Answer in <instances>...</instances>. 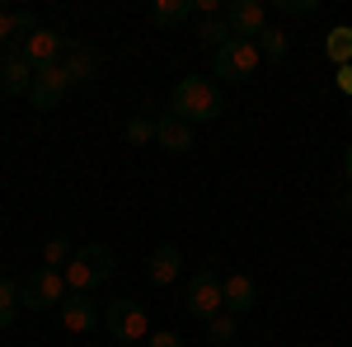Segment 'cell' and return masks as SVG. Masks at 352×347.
<instances>
[{
    "label": "cell",
    "mask_w": 352,
    "mask_h": 347,
    "mask_svg": "<svg viewBox=\"0 0 352 347\" xmlns=\"http://www.w3.org/2000/svg\"><path fill=\"white\" fill-rule=\"evenodd\" d=\"M230 347H240V343H230Z\"/></svg>",
    "instance_id": "obj_31"
},
{
    "label": "cell",
    "mask_w": 352,
    "mask_h": 347,
    "mask_svg": "<svg viewBox=\"0 0 352 347\" xmlns=\"http://www.w3.org/2000/svg\"><path fill=\"white\" fill-rule=\"evenodd\" d=\"M221 282L226 277H217L212 267H197L188 277V295H184V310H188L192 320H217V315H226V295H221Z\"/></svg>",
    "instance_id": "obj_3"
},
{
    "label": "cell",
    "mask_w": 352,
    "mask_h": 347,
    "mask_svg": "<svg viewBox=\"0 0 352 347\" xmlns=\"http://www.w3.org/2000/svg\"><path fill=\"white\" fill-rule=\"evenodd\" d=\"M192 14H197V0H155L151 5V19L160 28H179V24H188Z\"/></svg>",
    "instance_id": "obj_16"
},
{
    "label": "cell",
    "mask_w": 352,
    "mask_h": 347,
    "mask_svg": "<svg viewBox=\"0 0 352 347\" xmlns=\"http://www.w3.org/2000/svg\"><path fill=\"white\" fill-rule=\"evenodd\" d=\"M155 146H164L169 155H184V150H192V127L184 117L164 113V117H155Z\"/></svg>",
    "instance_id": "obj_14"
},
{
    "label": "cell",
    "mask_w": 352,
    "mask_h": 347,
    "mask_svg": "<svg viewBox=\"0 0 352 347\" xmlns=\"http://www.w3.org/2000/svg\"><path fill=\"white\" fill-rule=\"evenodd\" d=\"M136 347H141V343H136Z\"/></svg>",
    "instance_id": "obj_32"
},
{
    "label": "cell",
    "mask_w": 352,
    "mask_h": 347,
    "mask_svg": "<svg viewBox=\"0 0 352 347\" xmlns=\"http://www.w3.org/2000/svg\"><path fill=\"white\" fill-rule=\"evenodd\" d=\"M146 347H184V338H179L174 328H160V333H151V338H146Z\"/></svg>",
    "instance_id": "obj_26"
},
{
    "label": "cell",
    "mask_w": 352,
    "mask_h": 347,
    "mask_svg": "<svg viewBox=\"0 0 352 347\" xmlns=\"http://www.w3.org/2000/svg\"><path fill=\"white\" fill-rule=\"evenodd\" d=\"M122 136H127L132 146H151V141H155V117H146V113H141V117H132V122L122 127Z\"/></svg>",
    "instance_id": "obj_22"
},
{
    "label": "cell",
    "mask_w": 352,
    "mask_h": 347,
    "mask_svg": "<svg viewBox=\"0 0 352 347\" xmlns=\"http://www.w3.org/2000/svg\"><path fill=\"white\" fill-rule=\"evenodd\" d=\"M169 113L184 117L188 127H197V122H217L221 113H226V99H221V89L212 80L184 76V80L174 85V94H169Z\"/></svg>",
    "instance_id": "obj_1"
},
{
    "label": "cell",
    "mask_w": 352,
    "mask_h": 347,
    "mask_svg": "<svg viewBox=\"0 0 352 347\" xmlns=\"http://www.w3.org/2000/svg\"><path fill=\"white\" fill-rule=\"evenodd\" d=\"M221 14H226L230 38H240V43H254V38L268 28V10H263V0H230Z\"/></svg>",
    "instance_id": "obj_7"
},
{
    "label": "cell",
    "mask_w": 352,
    "mask_h": 347,
    "mask_svg": "<svg viewBox=\"0 0 352 347\" xmlns=\"http://www.w3.org/2000/svg\"><path fill=\"white\" fill-rule=\"evenodd\" d=\"M113 267H118V258H113L109 244H80V249L71 254V263L61 267V277H66L71 291L89 295L94 287H104V282L113 277Z\"/></svg>",
    "instance_id": "obj_2"
},
{
    "label": "cell",
    "mask_w": 352,
    "mask_h": 347,
    "mask_svg": "<svg viewBox=\"0 0 352 347\" xmlns=\"http://www.w3.org/2000/svg\"><path fill=\"white\" fill-rule=\"evenodd\" d=\"M104 324H109V333L118 338V347H136L141 338H151V320H146V310H141V300H109V310H104Z\"/></svg>",
    "instance_id": "obj_4"
},
{
    "label": "cell",
    "mask_w": 352,
    "mask_h": 347,
    "mask_svg": "<svg viewBox=\"0 0 352 347\" xmlns=\"http://www.w3.org/2000/svg\"><path fill=\"white\" fill-rule=\"evenodd\" d=\"M56 310H61V324H66L71 333H89V328L99 324V310H94V300H89V295H80V291H71L66 300H61V305H56Z\"/></svg>",
    "instance_id": "obj_13"
},
{
    "label": "cell",
    "mask_w": 352,
    "mask_h": 347,
    "mask_svg": "<svg viewBox=\"0 0 352 347\" xmlns=\"http://www.w3.org/2000/svg\"><path fill=\"white\" fill-rule=\"evenodd\" d=\"M10 38H14V14L0 10V47H10Z\"/></svg>",
    "instance_id": "obj_27"
},
{
    "label": "cell",
    "mask_w": 352,
    "mask_h": 347,
    "mask_svg": "<svg viewBox=\"0 0 352 347\" xmlns=\"http://www.w3.org/2000/svg\"><path fill=\"white\" fill-rule=\"evenodd\" d=\"M33 80H38V76H33V66L24 61V52H19V47H0V89H5L10 99H19V94L28 99Z\"/></svg>",
    "instance_id": "obj_9"
},
{
    "label": "cell",
    "mask_w": 352,
    "mask_h": 347,
    "mask_svg": "<svg viewBox=\"0 0 352 347\" xmlns=\"http://www.w3.org/2000/svg\"><path fill=\"white\" fill-rule=\"evenodd\" d=\"M343 212H352V192H348V197H343Z\"/></svg>",
    "instance_id": "obj_30"
},
{
    "label": "cell",
    "mask_w": 352,
    "mask_h": 347,
    "mask_svg": "<svg viewBox=\"0 0 352 347\" xmlns=\"http://www.w3.org/2000/svg\"><path fill=\"white\" fill-rule=\"evenodd\" d=\"M254 47H258V56H268V61H282V56H287V33H282V28H263V33L254 38Z\"/></svg>",
    "instance_id": "obj_19"
},
{
    "label": "cell",
    "mask_w": 352,
    "mask_h": 347,
    "mask_svg": "<svg viewBox=\"0 0 352 347\" xmlns=\"http://www.w3.org/2000/svg\"><path fill=\"white\" fill-rule=\"evenodd\" d=\"M179 267H184V254L174 249V244H160L155 254H151V287H169L174 277H179Z\"/></svg>",
    "instance_id": "obj_15"
},
{
    "label": "cell",
    "mask_w": 352,
    "mask_h": 347,
    "mask_svg": "<svg viewBox=\"0 0 352 347\" xmlns=\"http://www.w3.org/2000/svg\"><path fill=\"white\" fill-rule=\"evenodd\" d=\"M61 71H66V85H89L99 76V52L85 47L76 38H66V56H61Z\"/></svg>",
    "instance_id": "obj_10"
},
{
    "label": "cell",
    "mask_w": 352,
    "mask_h": 347,
    "mask_svg": "<svg viewBox=\"0 0 352 347\" xmlns=\"http://www.w3.org/2000/svg\"><path fill=\"white\" fill-rule=\"evenodd\" d=\"M66 295H71V287H66V277H61L56 267H38L24 287H19L24 310H52V305H61Z\"/></svg>",
    "instance_id": "obj_6"
},
{
    "label": "cell",
    "mask_w": 352,
    "mask_h": 347,
    "mask_svg": "<svg viewBox=\"0 0 352 347\" xmlns=\"http://www.w3.org/2000/svg\"><path fill=\"white\" fill-rule=\"evenodd\" d=\"M71 254H76V249H71V240H66V235H52V240H47V249H43L47 267H56V272L71 263Z\"/></svg>",
    "instance_id": "obj_23"
},
{
    "label": "cell",
    "mask_w": 352,
    "mask_h": 347,
    "mask_svg": "<svg viewBox=\"0 0 352 347\" xmlns=\"http://www.w3.org/2000/svg\"><path fill=\"white\" fill-rule=\"evenodd\" d=\"M197 38L217 52V47H226L230 43V28H226V14H207V19H197Z\"/></svg>",
    "instance_id": "obj_18"
},
{
    "label": "cell",
    "mask_w": 352,
    "mask_h": 347,
    "mask_svg": "<svg viewBox=\"0 0 352 347\" xmlns=\"http://www.w3.org/2000/svg\"><path fill=\"white\" fill-rule=\"evenodd\" d=\"M207 343H212V347H230V343H235V315H217V320H207Z\"/></svg>",
    "instance_id": "obj_21"
},
{
    "label": "cell",
    "mask_w": 352,
    "mask_h": 347,
    "mask_svg": "<svg viewBox=\"0 0 352 347\" xmlns=\"http://www.w3.org/2000/svg\"><path fill=\"white\" fill-rule=\"evenodd\" d=\"M258 47L254 43H240V38H230L226 47H217L212 52V76H221V80H249L254 71H258Z\"/></svg>",
    "instance_id": "obj_5"
},
{
    "label": "cell",
    "mask_w": 352,
    "mask_h": 347,
    "mask_svg": "<svg viewBox=\"0 0 352 347\" xmlns=\"http://www.w3.org/2000/svg\"><path fill=\"white\" fill-rule=\"evenodd\" d=\"M277 10H282V14H315L320 0H277Z\"/></svg>",
    "instance_id": "obj_25"
},
{
    "label": "cell",
    "mask_w": 352,
    "mask_h": 347,
    "mask_svg": "<svg viewBox=\"0 0 352 347\" xmlns=\"http://www.w3.org/2000/svg\"><path fill=\"white\" fill-rule=\"evenodd\" d=\"M324 56L333 66H352V28L348 24H333L324 33Z\"/></svg>",
    "instance_id": "obj_17"
},
{
    "label": "cell",
    "mask_w": 352,
    "mask_h": 347,
    "mask_svg": "<svg viewBox=\"0 0 352 347\" xmlns=\"http://www.w3.org/2000/svg\"><path fill=\"white\" fill-rule=\"evenodd\" d=\"M343 174H348V183H352V146L343 150Z\"/></svg>",
    "instance_id": "obj_29"
},
{
    "label": "cell",
    "mask_w": 352,
    "mask_h": 347,
    "mask_svg": "<svg viewBox=\"0 0 352 347\" xmlns=\"http://www.w3.org/2000/svg\"><path fill=\"white\" fill-rule=\"evenodd\" d=\"M221 295H226V315H235V320L258 305V287H254V277H244V272L226 277V282H221Z\"/></svg>",
    "instance_id": "obj_12"
},
{
    "label": "cell",
    "mask_w": 352,
    "mask_h": 347,
    "mask_svg": "<svg viewBox=\"0 0 352 347\" xmlns=\"http://www.w3.org/2000/svg\"><path fill=\"white\" fill-rule=\"evenodd\" d=\"M19 305H24V300H19V287H14L10 277H0V328H10V324H14Z\"/></svg>",
    "instance_id": "obj_20"
},
{
    "label": "cell",
    "mask_w": 352,
    "mask_h": 347,
    "mask_svg": "<svg viewBox=\"0 0 352 347\" xmlns=\"http://www.w3.org/2000/svg\"><path fill=\"white\" fill-rule=\"evenodd\" d=\"M333 85H338L343 94H352V66H338V71H333Z\"/></svg>",
    "instance_id": "obj_28"
},
{
    "label": "cell",
    "mask_w": 352,
    "mask_h": 347,
    "mask_svg": "<svg viewBox=\"0 0 352 347\" xmlns=\"http://www.w3.org/2000/svg\"><path fill=\"white\" fill-rule=\"evenodd\" d=\"M38 14H33V10H14V38H33V33H38Z\"/></svg>",
    "instance_id": "obj_24"
},
{
    "label": "cell",
    "mask_w": 352,
    "mask_h": 347,
    "mask_svg": "<svg viewBox=\"0 0 352 347\" xmlns=\"http://www.w3.org/2000/svg\"><path fill=\"white\" fill-rule=\"evenodd\" d=\"M66 71L61 66H47V71H38V80H33V89H28V104L38 108V113H52L61 99H66Z\"/></svg>",
    "instance_id": "obj_11"
},
{
    "label": "cell",
    "mask_w": 352,
    "mask_h": 347,
    "mask_svg": "<svg viewBox=\"0 0 352 347\" xmlns=\"http://www.w3.org/2000/svg\"><path fill=\"white\" fill-rule=\"evenodd\" d=\"M19 52H24V61L33 66V76H38V71H47V66H61V56H66V38L52 33V28H38L33 38L19 43Z\"/></svg>",
    "instance_id": "obj_8"
}]
</instances>
